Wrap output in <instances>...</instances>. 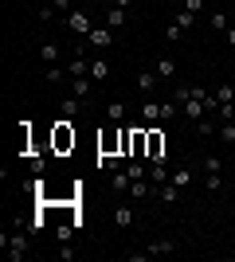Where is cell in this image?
<instances>
[{
  "mask_svg": "<svg viewBox=\"0 0 235 262\" xmlns=\"http://www.w3.org/2000/svg\"><path fill=\"white\" fill-rule=\"evenodd\" d=\"M51 145H55V153H67V149H75V129H71V118L55 121V133H51Z\"/></svg>",
  "mask_w": 235,
  "mask_h": 262,
  "instance_id": "cell-1",
  "label": "cell"
},
{
  "mask_svg": "<svg viewBox=\"0 0 235 262\" xmlns=\"http://www.w3.org/2000/svg\"><path fill=\"white\" fill-rule=\"evenodd\" d=\"M145 161H149V164L168 161V157H165V133L153 129V125H149V141H145Z\"/></svg>",
  "mask_w": 235,
  "mask_h": 262,
  "instance_id": "cell-2",
  "label": "cell"
},
{
  "mask_svg": "<svg viewBox=\"0 0 235 262\" xmlns=\"http://www.w3.org/2000/svg\"><path fill=\"white\" fill-rule=\"evenodd\" d=\"M168 180H173V184L184 192V188H192V180H196V168H192V164H177V168L168 172Z\"/></svg>",
  "mask_w": 235,
  "mask_h": 262,
  "instance_id": "cell-3",
  "label": "cell"
},
{
  "mask_svg": "<svg viewBox=\"0 0 235 262\" xmlns=\"http://www.w3.org/2000/svg\"><path fill=\"white\" fill-rule=\"evenodd\" d=\"M67 28H71V32H82V39L94 32V24H90L87 12H67Z\"/></svg>",
  "mask_w": 235,
  "mask_h": 262,
  "instance_id": "cell-4",
  "label": "cell"
},
{
  "mask_svg": "<svg viewBox=\"0 0 235 262\" xmlns=\"http://www.w3.org/2000/svg\"><path fill=\"white\" fill-rule=\"evenodd\" d=\"M71 94L75 98H82V102H90V94H94V78H71Z\"/></svg>",
  "mask_w": 235,
  "mask_h": 262,
  "instance_id": "cell-5",
  "label": "cell"
},
{
  "mask_svg": "<svg viewBox=\"0 0 235 262\" xmlns=\"http://www.w3.org/2000/svg\"><path fill=\"white\" fill-rule=\"evenodd\" d=\"M110 43H114V32H106V28H94L87 35V47H98V51H106Z\"/></svg>",
  "mask_w": 235,
  "mask_h": 262,
  "instance_id": "cell-6",
  "label": "cell"
},
{
  "mask_svg": "<svg viewBox=\"0 0 235 262\" xmlns=\"http://www.w3.org/2000/svg\"><path fill=\"white\" fill-rule=\"evenodd\" d=\"M134 219H137V215H134V208H130V204H118V208H114V227L125 231V227H134Z\"/></svg>",
  "mask_w": 235,
  "mask_h": 262,
  "instance_id": "cell-7",
  "label": "cell"
},
{
  "mask_svg": "<svg viewBox=\"0 0 235 262\" xmlns=\"http://www.w3.org/2000/svg\"><path fill=\"white\" fill-rule=\"evenodd\" d=\"M157 86H161V78H157V71H153V67H149V71H141V75H137V90H141V94H153Z\"/></svg>",
  "mask_w": 235,
  "mask_h": 262,
  "instance_id": "cell-8",
  "label": "cell"
},
{
  "mask_svg": "<svg viewBox=\"0 0 235 262\" xmlns=\"http://www.w3.org/2000/svg\"><path fill=\"white\" fill-rule=\"evenodd\" d=\"M145 251H149V258H165V254H173V251H177V243H173V239H153V243L145 247Z\"/></svg>",
  "mask_w": 235,
  "mask_h": 262,
  "instance_id": "cell-9",
  "label": "cell"
},
{
  "mask_svg": "<svg viewBox=\"0 0 235 262\" xmlns=\"http://www.w3.org/2000/svg\"><path fill=\"white\" fill-rule=\"evenodd\" d=\"M157 200H161V204H177V200H180V188L173 184V180H165V184H157Z\"/></svg>",
  "mask_w": 235,
  "mask_h": 262,
  "instance_id": "cell-10",
  "label": "cell"
},
{
  "mask_svg": "<svg viewBox=\"0 0 235 262\" xmlns=\"http://www.w3.org/2000/svg\"><path fill=\"white\" fill-rule=\"evenodd\" d=\"M87 106H90V102H82V98H63V106H59V110H63V118H71V121H75V118H78V114H82Z\"/></svg>",
  "mask_w": 235,
  "mask_h": 262,
  "instance_id": "cell-11",
  "label": "cell"
},
{
  "mask_svg": "<svg viewBox=\"0 0 235 262\" xmlns=\"http://www.w3.org/2000/svg\"><path fill=\"white\" fill-rule=\"evenodd\" d=\"M141 121H161V98H145L141 102Z\"/></svg>",
  "mask_w": 235,
  "mask_h": 262,
  "instance_id": "cell-12",
  "label": "cell"
},
{
  "mask_svg": "<svg viewBox=\"0 0 235 262\" xmlns=\"http://www.w3.org/2000/svg\"><path fill=\"white\" fill-rule=\"evenodd\" d=\"M153 71H157V78H161V82H168V78L177 75V59H157Z\"/></svg>",
  "mask_w": 235,
  "mask_h": 262,
  "instance_id": "cell-13",
  "label": "cell"
},
{
  "mask_svg": "<svg viewBox=\"0 0 235 262\" xmlns=\"http://www.w3.org/2000/svg\"><path fill=\"white\" fill-rule=\"evenodd\" d=\"M125 114H130V106H125L122 98H118V102H110V106H106V118H110L114 125H122V121H125Z\"/></svg>",
  "mask_w": 235,
  "mask_h": 262,
  "instance_id": "cell-14",
  "label": "cell"
},
{
  "mask_svg": "<svg viewBox=\"0 0 235 262\" xmlns=\"http://www.w3.org/2000/svg\"><path fill=\"white\" fill-rule=\"evenodd\" d=\"M90 78H94V82H106V78H110V63H106V59H90Z\"/></svg>",
  "mask_w": 235,
  "mask_h": 262,
  "instance_id": "cell-15",
  "label": "cell"
},
{
  "mask_svg": "<svg viewBox=\"0 0 235 262\" xmlns=\"http://www.w3.org/2000/svg\"><path fill=\"white\" fill-rule=\"evenodd\" d=\"M125 20H130V16H125V8H114V4H110V12H106V24H110V28H125Z\"/></svg>",
  "mask_w": 235,
  "mask_h": 262,
  "instance_id": "cell-16",
  "label": "cell"
},
{
  "mask_svg": "<svg viewBox=\"0 0 235 262\" xmlns=\"http://www.w3.org/2000/svg\"><path fill=\"white\" fill-rule=\"evenodd\" d=\"M59 43H39V59H44V63H59Z\"/></svg>",
  "mask_w": 235,
  "mask_h": 262,
  "instance_id": "cell-17",
  "label": "cell"
},
{
  "mask_svg": "<svg viewBox=\"0 0 235 262\" xmlns=\"http://www.w3.org/2000/svg\"><path fill=\"white\" fill-rule=\"evenodd\" d=\"M149 180H153V184H165L168 180V164L161 161V164H149Z\"/></svg>",
  "mask_w": 235,
  "mask_h": 262,
  "instance_id": "cell-18",
  "label": "cell"
},
{
  "mask_svg": "<svg viewBox=\"0 0 235 262\" xmlns=\"http://www.w3.org/2000/svg\"><path fill=\"white\" fill-rule=\"evenodd\" d=\"M216 137H220L224 145H235V121H224V125L216 129Z\"/></svg>",
  "mask_w": 235,
  "mask_h": 262,
  "instance_id": "cell-19",
  "label": "cell"
},
{
  "mask_svg": "<svg viewBox=\"0 0 235 262\" xmlns=\"http://www.w3.org/2000/svg\"><path fill=\"white\" fill-rule=\"evenodd\" d=\"M204 188H208V192H220V188H224V172H204Z\"/></svg>",
  "mask_w": 235,
  "mask_h": 262,
  "instance_id": "cell-20",
  "label": "cell"
},
{
  "mask_svg": "<svg viewBox=\"0 0 235 262\" xmlns=\"http://www.w3.org/2000/svg\"><path fill=\"white\" fill-rule=\"evenodd\" d=\"M177 114H180V106H177L173 98H165V102H161V121H173Z\"/></svg>",
  "mask_w": 235,
  "mask_h": 262,
  "instance_id": "cell-21",
  "label": "cell"
},
{
  "mask_svg": "<svg viewBox=\"0 0 235 262\" xmlns=\"http://www.w3.org/2000/svg\"><path fill=\"white\" fill-rule=\"evenodd\" d=\"M177 28H184V32H192V28H196V16H192V12H177Z\"/></svg>",
  "mask_w": 235,
  "mask_h": 262,
  "instance_id": "cell-22",
  "label": "cell"
},
{
  "mask_svg": "<svg viewBox=\"0 0 235 262\" xmlns=\"http://www.w3.org/2000/svg\"><path fill=\"white\" fill-rule=\"evenodd\" d=\"M125 172L134 176V180H141V176H149V168H145V164H141V161H137V157H134V161L125 164Z\"/></svg>",
  "mask_w": 235,
  "mask_h": 262,
  "instance_id": "cell-23",
  "label": "cell"
},
{
  "mask_svg": "<svg viewBox=\"0 0 235 262\" xmlns=\"http://www.w3.org/2000/svg\"><path fill=\"white\" fill-rule=\"evenodd\" d=\"M204 172H224V161L212 153H204Z\"/></svg>",
  "mask_w": 235,
  "mask_h": 262,
  "instance_id": "cell-24",
  "label": "cell"
},
{
  "mask_svg": "<svg viewBox=\"0 0 235 262\" xmlns=\"http://www.w3.org/2000/svg\"><path fill=\"white\" fill-rule=\"evenodd\" d=\"M63 75H67V67H59V63H51V67H47V82H63Z\"/></svg>",
  "mask_w": 235,
  "mask_h": 262,
  "instance_id": "cell-25",
  "label": "cell"
},
{
  "mask_svg": "<svg viewBox=\"0 0 235 262\" xmlns=\"http://www.w3.org/2000/svg\"><path fill=\"white\" fill-rule=\"evenodd\" d=\"M208 24H212L216 32H227V12H212V16H208Z\"/></svg>",
  "mask_w": 235,
  "mask_h": 262,
  "instance_id": "cell-26",
  "label": "cell"
},
{
  "mask_svg": "<svg viewBox=\"0 0 235 262\" xmlns=\"http://www.w3.org/2000/svg\"><path fill=\"white\" fill-rule=\"evenodd\" d=\"M165 39H168V43H177V39H184V28H177V24H168V28H165Z\"/></svg>",
  "mask_w": 235,
  "mask_h": 262,
  "instance_id": "cell-27",
  "label": "cell"
},
{
  "mask_svg": "<svg viewBox=\"0 0 235 262\" xmlns=\"http://www.w3.org/2000/svg\"><path fill=\"white\" fill-rule=\"evenodd\" d=\"M196 129H200V133H204V137H208V133H216V129H220V125H216V121H212V118H204V121H196Z\"/></svg>",
  "mask_w": 235,
  "mask_h": 262,
  "instance_id": "cell-28",
  "label": "cell"
},
{
  "mask_svg": "<svg viewBox=\"0 0 235 262\" xmlns=\"http://www.w3.org/2000/svg\"><path fill=\"white\" fill-rule=\"evenodd\" d=\"M39 20H55V8H51V4H39Z\"/></svg>",
  "mask_w": 235,
  "mask_h": 262,
  "instance_id": "cell-29",
  "label": "cell"
},
{
  "mask_svg": "<svg viewBox=\"0 0 235 262\" xmlns=\"http://www.w3.org/2000/svg\"><path fill=\"white\" fill-rule=\"evenodd\" d=\"M200 8H204V0H184V12H192V16H196Z\"/></svg>",
  "mask_w": 235,
  "mask_h": 262,
  "instance_id": "cell-30",
  "label": "cell"
},
{
  "mask_svg": "<svg viewBox=\"0 0 235 262\" xmlns=\"http://www.w3.org/2000/svg\"><path fill=\"white\" fill-rule=\"evenodd\" d=\"M47 168V157H32V172H44Z\"/></svg>",
  "mask_w": 235,
  "mask_h": 262,
  "instance_id": "cell-31",
  "label": "cell"
},
{
  "mask_svg": "<svg viewBox=\"0 0 235 262\" xmlns=\"http://www.w3.org/2000/svg\"><path fill=\"white\" fill-rule=\"evenodd\" d=\"M224 35H227V47H231V51H235V28H227Z\"/></svg>",
  "mask_w": 235,
  "mask_h": 262,
  "instance_id": "cell-32",
  "label": "cell"
},
{
  "mask_svg": "<svg viewBox=\"0 0 235 262\" xmlns=\"http://www.w3.org/2000/svg\"><path fill=\"white\" fill-rule=\"evenodd\" d=\"M130 4H134V0H114V8H130Z\"/></svg>",
  "mask_w": 235,
  "mask_h": 262,
  "instance_id": "cell-33",
  "label": "cell"
}]
</instances>
